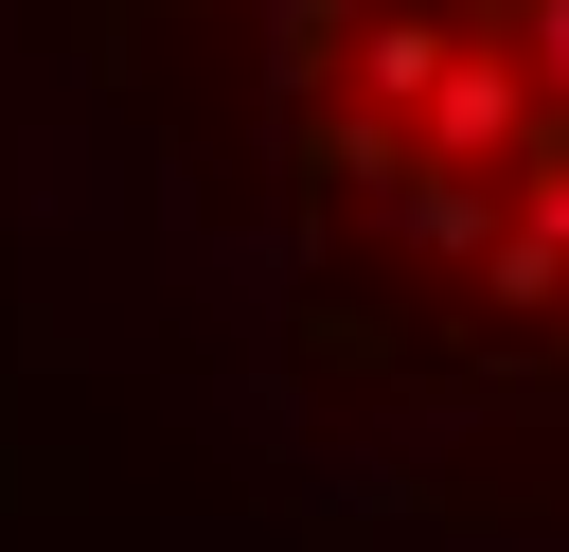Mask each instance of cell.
Returning <instances> with one entry per match:
<instances>
[{"label":"cell","instance_id":"obj_1","mask_svg":"<svg viewBox=\"0 0 569 552\" xmlns=\"http://www.w3.org/2000/svg\"><path fill=\"white\" fill-rule=\"evenodd\" d=\"M267 142L320 285L569 392V0H267Z\"/></svg>","mask_w":569,"mask_h":552}]
</instances>
